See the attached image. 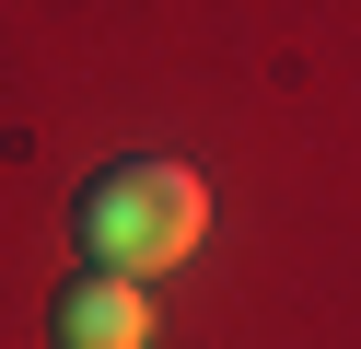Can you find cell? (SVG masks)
<instances>
[{"label":"cell","instance_id":"6da1fadb","mask_svg":"<svg viewBox=\"0 0 361 349\" xmlns=\"http://www.w3.org/2000/svg\"><path fill=\"white\" fill-rule=\"evenodd\" d=\"M198 233H210V186L187 163H152V152L82 175V198H71L82 268H117V279H164L175 256H198Z\"/></svg>","mask_w":361,"mask_h":349},{"label":"cell","instance_id":"7a4b0ae2","mask_svg":"<svg viewBox=\"0 0 361 349\" xmlns=\"http://www.w3.org/2000/svg\"><path fill=\"white\" fill-rule=\"evenodd\" d=\"M47 338H59V349H152V302H140V279H117V268H82L71 291H59Z\"/></svg>","mask_w":361,"mask_h":349}]
</instances>
